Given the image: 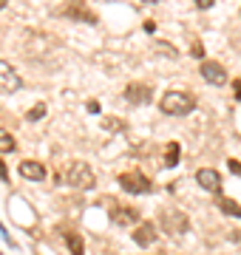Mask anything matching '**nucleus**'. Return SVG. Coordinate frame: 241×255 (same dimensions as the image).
<instances>
[{"mask_svg":"<svg viewBox=\"0 0 241 255\" xmlns=\"http://www.w3.org/2000/svg\"><path fill=\"white\" fill-rule=\"evenodd\" d=\"M60 184H68V187H77V190H91L97 179H94V170L88 167L85 162H68L60 167V173H57Z\"/></svg>","mask_w":241,"mask_h":255,"instance_id":"nucleus-1","label":"nucleus"},{"mask_svg":"<svg viewBox=\"0 0 241 255\" xmlns=\"http://www.w3.org/2000/svg\"><path fill=\"white\" fill-rule=\"evenodd\" d=\"M159 111L167 114V117H187V114H193L196 111V97L190 91H165L162 94V100H159Z\"/></svg>","mask_w":241,"mask_h":255,"instance_id":"nucleus-2","label":"nucleus"},{"mask_svg":"<svg viewBox=\"0 0 241 255\" xmlns=\"http://www.w3.org/2000/svg\"><path fill=\"white\" fill-rule=\"evenodd\" d=\"M156 224H162V230H165L167 236H185L187 230H190V219L176 207H165L162 210Z\"/></svg>","mask_w":241,"mask_h":255,"instance_id":"nucleus-3","label":"nucleus"},{"mask_svg":"<svg viewBox=\"0 0 241 255\" xmlns=\"http://www.w3.org/2000/svg\"><path fill=\"white\" fill-rule=\"evenodd\" d=\"M117 182H120V187L125 193H130V196H145V193H150V179L145 173H139V170H130V173H120L117 176Z\"/></svg>","mask_w":241,"mask_h":255,"instance_id":"nucleus-4","label":"nucleus"},{"mask_svg":"<svg viewBox=\"0 0 241 255\" xmlns=\"http://www.w3.org/2000/svg\"><path fill=\"white\" fill-rule=\"evenodd\" d=\"M108 201V216L117 227H130L133 221H139V213L136 207H125V204H117V199H105Z\"/></svg>","mask_w":241,"mask_h":255,"instance_id":"nucleus-5","label":"nucleus"},{"mask_svg":"<svg viewBox=\"0 0 241 255\" xmlns=\"http://www.w3.org/2000/svg\"><path fill=\"white\" fill-rule=\"evenodd\" d=\"M20 88H23V80L14 71V65L6 63V60H0V94H14Z\"/></svg>","mask_w":241,"mask_h":255,"instance_id":"nucleus-6","label":"nucleus"},{"mask_svg":"<svg viewBox=\"0 0 241 255\" xmlns=\"http://www.w3.org/2000/svg\"><path fill=\"white\" fill-rule=\"evenodd\" d=\"M57 14L71 17V20H77V23H91V26H97V23H100V20H97V14H94L91 9H85L83 3H68V6H63V9H57Z\"/></svg>","mask_w":241,"mask_h":255,"instance_id":"nucleus-7","label":"nucleus"},{"mask_svg":"<svg viewBox=\"0 0 241 255\" xmlns=\"http://www.w3.org/2000/svg\"><path fill=\"white\" fill-rule=\"evenodd\" d=\"M196 182H199V187L207 190V193L222 190V173L213 170V167H199V170H196Z\"/></svg>","mask_w":241,"mask_h":255,"instance_id":"nucleus-8","label":"nucleus"},{"mask_svg":"<svg viewBox=\"0 0 241 255\" xmlns=\"http://www.w3.org/2000/svg\"><path fill=\"white\" fill-rule=\"evenodd\" d=\"M125 100H128L130 105H148V102L153 100V88L145 85V82H130L128 88H125Z\"/></svg>","mask_w":241,"mask_h":255,"instance_id":"nucleus-9","label":"nucleus"},{"mask_svg":"<svg viewBox=\"0 0 241 255\" xmlns=\"http://www.w3.org/2000/svg\"><path fill=\"white\" fill-rule=\"evenodd\" d=\"M202 77L210 82V85H224V82H227V68H224L222 63H216V60H204Z\"/></svg>","mask_w":241,"mask_h":255,"instance_id":"nucleus-10","label":"nucleus"},{"mask_svg":"<svg viewBox=\"0 0 241 255\" xmlns=\"http://www.w3.org/2000/svg\"><path fill=\"white\" fill-rule=\"evenodd\" d=\"M156 236H159V230L153 221H142V224H136V230H133V241L139 247H153L156 244Z\"/></svg>","mask_w":241,"mask_h":255,"instance_id":"nucleus-11","label":"nucleus"},{"mask_svg":"<svg viewBox=\"0 0 241 255\" xmlns=\"http://www.w3.org/2000/svg\"><path fill=\"white\" fill-rule=\"evenodd\" d=\"M17 170L23 179H28V182H43L46 179V164L34 162V159H23V162L17 164Z\"/></svg>","mask_w":241,"mask_h":255,"instance_id":"nucleus-12","label":"nucleus"},{"mask_svg":"<svg viewBox=\"0 0 241 255\" xmlns=\"http://www.w3.org/2000/svg\"><path fill=\"white\" fill-rule=\"evenodd\" d=\"M219 210H222L224 216H230V219H241V204L236 199H227V196H219Z\"/></svg>","mask_w":241,"mask_h":255,"instance_id":"nucleus-13","label":"nucleus"},{"mask_svg":"<svg viewBox=\"0 0 241 255\" xmlns=\"http://www.w3.org/2000/svg\"><path fill=\"white\" fill-rule=\"evenodd\" d=\"M179 153H182L179 142H167V147H165V167H176L179 159H182Z\"/></svg>","mask_w":241,"mask_h":255,"instance_id":"nucleus-14","label":"nucleus"},{"mask_svg":"<svg viewBox=\"0 0 241 255\" xmlns=\"http://www.w3.org/2000/svg\"><path fill=\"white\" fill-rule=\"evenodd\" d=\"M17 150V142L6 128H0V153H14Z\"/></svg>","mask_w":241,"mask_h":255,"instance_id":"nucleus-15","label":"nucleus"},{"mask_svg":"<svg viewBox=\"0 0 241 255\" xmlns=\"http://www.w3.org/2000/svg\"><path fill=\"white\" fill-rule=\"evenodd\" d=\"M65 244H68V253L71 255H85L83 238L77 236V233H65Z\"/></svg>","mask_w":241,"mask_h":255,"instance_id":"nucleus-16","label":"nucleus"},{"mask_svg":"<svg viewBox=\"0 0 241 255\" xmlns=\"http://www.w3.org/2000/svg\"><path fill=\"white\" fill-rule=\"evenodd\" d=\"M102 128H105V130H117V133H125V122H122V119H105V122H102Z\"/></svg>","mask_w":241,"mask_h":255,"instance_id":"nucleus-17","label":"nucleus"},{"mask_svg":"<svg viewBox=\"0 0 241 255\" xmlns=\"http://www.w3.org/2000/svg\"><path fill=\"white\" fill-rule=\"evenodd\" d=\"M43 117H46V105H43V102H40V105H34V108L26 114L28 122H37V119H43Z\"/></svg>","mask_w":241,"mask_h":255,"instance_id":"nucleus-18","label":"nucleus"},{"mask_svg":"<svg viewBox=\"0 0 241 255\" xmlns=\"http://www.w3.org/2000/svg\"><path fill=\"white\" fill-rule=\"evenodd\" d=\"M190 54H193L196 60H202V57H204V46H202V43H193V48H190Z\"/></svg>","mask_w":241,"mask_h":255,"instance_id":"nucleus-19","label":"nucleus"},{"mask_svg":"<svg viewBox=\"0 0 241 255\" xmlns=\"http://www.w3.org/2000/svg\"><path fill=\"white\" fill-rule=\"evenodd\" d=\"M227 167H230V173H236L241 179V162H236V159H230V162H227Z\"/></svg>","mask_w":241,"mask_h":255,"instance_id":"nucleus-20","label":"nucleus"},{"mask_svg":"<svg viewBox=\"0 0 241 255\" xmlns=\"http://www.w3.org/2000/svg\"><path fill=\"white\" fill-rule=\"evenodd\" d=\"M0 182H9V167H6L3 159H0Z\"/></svg>","mask_w":241,"mask_h":255,"instance_id":"nucleus-21","label":"nucleus"},{"mask_svg":"<svg viewBox=\"0 0 241 255\" xmlns=\"http://www.w3.org/2000/svg\"><path fill=\"white\" fill-rule=\"evenodd\" d=\"M196 6H199V9H210V6H213L216 0H193Z\"/></svg>","mask_w":241,"mask_h":255,"instance_id":"nucleus-22","label":"nucleus"},{"mask_svg":"<svg viewBox=\"0 0 241 255\" xmlns=\"http://www.w3.org/2000/svg\"><path fill=\"white\" fill-rule=\"evenodd\" d=\"M88 111H91V114H100V102H88Z\"/></svg>","mask_w":241,"mask_h":255,"instance_id":"nucleus-23","label":"nucleus"},{"mask_svg":"<svg viewBox=\"0 0 241 255\" xmlns=\"http://www.w3.org/2000/svg\"><path fill=\"white\" fill-rule=\"evenodd\" d=\"M233 88H236V100H241V80L233 82Z\"/></svg>","mask_w":241,"mask_h":255,"instance_id":"nucleus-24","label":"nucleus"},{"mask_svg":"<svg viewBox=\"0 0 241 255\" xmlns=\"http://www.w3.org/2000/svg\"><path fill=\"white\" fill-rule=\"evenodd\" d=\"M142 3H159V0H142Z\"/></svg>","mask_w":241,"mask_h":255,"instance_id":"nucleus-25","label":"nucleus"},{"mask_svg":"<svg viewBox=\"0 0 241 255\" xmlns=\"http://www.w3.org/2000/svg\"><path fill=\"white\" fill-rule=\"evenodd\" d=\"M3 6H6V0H0V9H3Z\"/></svg>","mask_w":241,"mask_h":255,"instance_id":"nucleus-26","label":"nucleus"}]
</instances>
